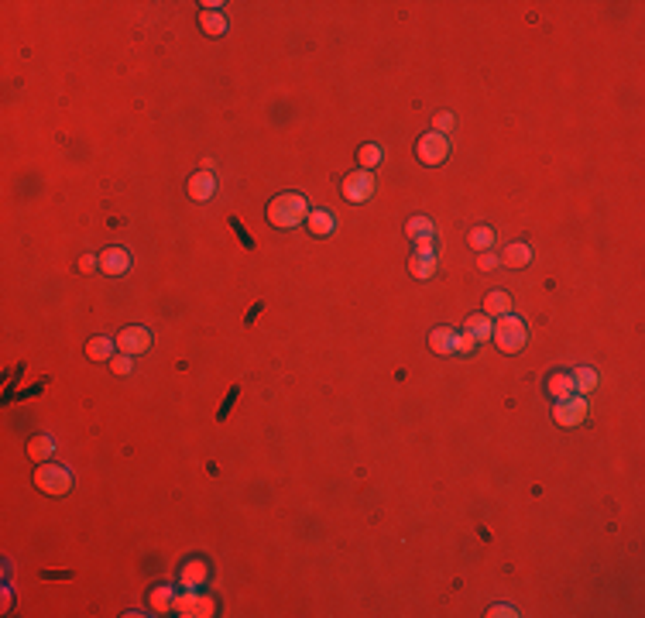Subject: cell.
<instances>
[{"label":"cell","mask_w":645,"mask_h":618,"mask_svg":"<svg viewBox=\"0 0 645 618\" xmlns=\"http://www.w3.org/2000/svg\"><path fill=\"white\" fill-rule=\"evenodd\" d=\"M306 217H309V203L302 193H282L268 203V224L278 231H292V227L306 224Z\"/></svg>","instance_id":"1"},{"label":"cell","mask_w":645,"mask_h":618,"mask_svg":"<svg viewBox=\"0 0 645 618\" xmlns=\"http://www.w3.org/2000/svg\"><path fill=\"white\" fill-rule=\"evenodd\" d=\"M494 344H498V351H505V354H518L525 344H529V330H525V323L518 320V316H498V323H494Z\"/></svg>","instance_id":"2"},{"label":"cell","mask_w":645,"mask_h":618,"mask_svg":"<svg viewBox=\"0 0 645 618\" xmlns=\"http://www.w3.org/2000/svg\"><path fill=\"white\" fill-rule=\"evenodd\" d=\"M35 488L45 491V495H66L73 488V474L66 467H59V464H42L35 471Z\"/></svg>","instance_id":"3"},{"label":"cell","mask_w":645,"mask_h":618,"mask_svg":"<svg viewBox=\"0 0 645 618\" xmlns=\"http://www.w3.org/2000/svg\"><path fill=\"white\" fill-rule=\"evenodd\" d=\"M553 419L563 426V430H573V426H584L587 419V395H567V399H556V409H553Z\"/></svg>","instance_id":"4"},{"label":"cell","mask_w":645,"mask_h":618,"mask_svg":"<svg viewBox=\"0 0 645 618\" xmlns=\"http://www.w3.org/2000/svg\"><path fill=\"white\" fill-rule=\"evenodd\" d=\"M374 172H367V169H357V172H350L343 186H340V193H343V200L347 203H367L371 196H374Z\"/></svg>","instance_id":"5"},{"label":"cell","mask_w":645,"mask_h":618,"mask_svg":"<svg viewBox=\"0 0 645 618\" xmlns=\"http://www.w3.org/2000/svg\"><path fill=\"white\" fill-rule=\"evenodd\" d=\"M172 612H176V615H185V618H209L216 612V601L207 598V594H199V591H182L179 598H176V605H172Z\"/></svg>","instance_id":"6"},{"label":"cell","mask_w":645,"mask_h":618,"mask_svg":"<svg viewBox=\"0 0 645 618\" xmlns=\"http://www.w3.org/2000/svg\"><path fill=\"white\" fill-rule=\"evenodd\" d=\"M415 154H419L422 165H443L446 154H450V141L443 134H436V131H426L419 138V145H415Z\"/></svg>","instance_id":"7"},{"label":"cell","mask_w":645,"mask_h":618,"mask_svg":"<svg viewBox=\"0 0 645 618\" xmlns=\"http://www.w3.org/2000/svg\"><path fill=\"white\" fill-rule=\"evenodd\" d=\"M148 347H152V330H145V327H124V330L117 334V351H121V354L137 358V354H145Z\"/></svg>","instance_id":"8"},{"label":"cell","mask_w":645,"mask_h":618,"mask_svg":"<svg viewBox=\"0 0 645 618\" xmlns=\"http://www.w3.org/2000/svg\"><path fill=\"white\" fill-rule=\"evenodd\" d=\"M207 581H209V564L207 560H189V564H182V570H179L182 591H199Z\"/></svg>","instance_id":"9"},{"label":"cell","mask_w":645,"mask_h":618,"mask_svg":"<svg viewBox=\"0 0 645 618\" xmlns=\"http://www.w3.org/2000/svg\"><path fill=\"white\" fill-rule=\"evenodd\" d=\"M185 189H189V200L207 203V200L216 196V176H213V172H196V176H189Z\"/></svg>","instance_id":"10"},{"label":"cell","mask_w":645,"mask_h":618,"mask_svg":"<svg viewBox=\"0 0 645 618\" xmlns=\"http://www.w3.org/2000/svg\"><path fill=\"white\" fill-rule=\"evenodd\" d=\"M128 268H130V251H124V248H106L100 255V272L104 275H124Z\"/></svg>","instance_id":"11"},{"label":"cell","mask_w":645,"mask_h":618,"mask_svg":"<svg viewBox=\"0 0 645 618\" xmlns=\"http://www.w3.org/2000/svg\"><path fill=\"white\" fill-rule=\"evenodd\" d=\"M409 272H412L415 279H433L439 272L436 251H415V255L409 258Z\"/></svg>","instance_id":"12"},{"label":"cell","mask_w":645,"mask_h":618,"mask_svg":"<svg viewBox=\"0 0 645 618\" xmlns=\"http://www.w3.org/2000/svg\"><path fill=\"white\" fill-rule=\"evenodd\" d=\"M306 227H309L312 237H330L336 231V220L330 210H309V217H306Z\"/></svg>","instance_id":"13"},{"label":"cell","mask_w":645,"mask_h":618,"mask_svg":"<svg viewBox=\"0 0 645 618\" xmlns=\"http://www.w3.org/2000/svg\"><path fill=\"white\" fill-rule=\"evenodd\" d=\"M113 351H117V340H110V337H90V344H86V358L97 364H110Z\"/></svg>","instance_id":"14"},{"label":"cell","mask_w":645,"mask_h":618,"mask_svg":"<svg viewBox=\"0 0 645 618\" xmlns=\"http://www.w3.org/2000/svg\"><path fill=\"white\" fill-rule=\"evenodd\" d=\"M570 378H573V392H577V395H591L594 388H597V382H601V378H597V371H594V368H584V364H580V368H573V371H570Z\"/></svg>","instance_id":"15"},{"label":"cell","mask_w":645,"mask_h":618,"mask_svg":"<svg viewBox=\"0 0 645 618\" xmlns=\"http://www.w3.org/2000/svg\"><path fill=\"white\" fill-rule=\"evenodd\" d=\"M464 330H467L470 337H474L477 344H481V340H488V337H491V330H494V323H491V316H484V313H474V316H467Z\"/></svg>","instance_id":"16"},{"label":"cell","mask_w":645,"mask_h":618,"mask_svg":"<svg viewBox=\"0 0 645 618\" xmlns=\"http://www.w3.org/2000/svg\"><path fill=\"white\" fill-rule=\"evenodd\" d=\"M199 28L207 31L209 38H223V35H227V18H223L220 11H203V14H199Z\"/></svg>","instance_id":"17"},{"label":"cell","mask_w":645,"mask_h":618,"mask_svg":"<svg viewBox=\"0 0 645 618\" xmlns=\"http://www.w3.org/2000/svg\"><path fill=\"white\" fill-rule=\"evenodd\" d=\"M512 313V296L508 292H488L484 296V316H508Z\"/></svg>","instance_id":"18"},{"label":"cell","mask_w":645,"mask_h":618,"mask_svg":"<svg viewBox=\"0 0 645 618\" xmlns=\"http://www.w3.org/2000/svg\"><path fill=\"white\" fill-rule=\"evenodd\" d=\"M529 261H532V248L529 244H508L505 258H501V265H508V268H525Z\"/></svg>","instance_id":"19"},{"label":"cell","mask_w":645,"mask_h":618,"mask_svg":"<svg viewBox=\"0 0 645 618\" xmlns=\"http://www.w3.org/2000/svg\"><path fill=\"white\" fill-rule=\"evenodd\" d=\"M453 334L457 330H450V327H436L429 334V351L433 354H453Z\"/></svg>","instance_id":"20"},{"label":"cell","mask_w":645,"mask_h":618,"mask_svg":"<svg viewBox=\"0 0 645 618\" xmlns=\"http://www.w3.org/2000/svg\"><path fill=\"white\" fill-rule=\"evenodd\" d=\"M546 392H549L553 399H567V395H573V378H570V371H556V375H549Z\"/></svg>","instance_id":"21"},{"label":"cell","mask_w":645,"mask_h":618,"mask_svg":"<svg viewBox=\"0 0 645 618\" xmlns=\"http://www.w3.org/2000/svg\"><path fill=\"white\" fill-rule=\"evenodd\" d=\"M52 454H55V440L52 437H31V443H27V457H31V461L45 464Z\"/></svg>","instance_id":"22"},{"label":"cell","mask_w":645,"mask_h":618,"mask_svg":"<svg viewBox=\"0 0 645 618\" xmlns=\"http://www.w3.org/2000/svg\"><path fill=\"white\" fill-rule=\"evenodd\" d=\"M467 241H470V248H474V251H491V248H494V231H491L488 224H481V227H474V231H470Z\"/></svg>","instance_id":"23"},{"label":"cell","mask_w":645,"mask_h":618,"mask_svg":"<svg viewBox=\"0 0 645 618\" xmlns=\"http://www.w3.org/2000/svg\"><path fill=\"white\" fill-rule=\"evenodd\" d=\"M381 158H385V152H381L378 145H361V148H357V162H361V169H367V172L378 169Z\"/></svg>","instance_id":"24"},{"label":"cell","mask_w":645,"mask_h":618,"mask_svg":"<svg viewBox=\"0 0 645 618\" xmlns=\"http://www.w3.org/2000/svg\"><path fill=\"white\" fill-rule=\"evenodd\" d=\"M426 234H436V227H433V220H429V217H412V220L405 224V237H409V241L426 237Z\"/></svg>","instance_id":"25"},{"label":"cell","mask_w":645,"mask_h":618,"mask_svg":"<svg viewBox=\"0 0 645 618\" xmlns=\"http://www.w3.org/2000/svg\"><path fill=\"white\" fill-rule=\"evenodd\" d=\"M148 605H152L155 612H172V605H176V594L168 591V588H158V591H152Z\"/></svg>","instance_id":"26"},{"label":"cell","mask_w":645,"mask_h":618,"mask_svg":"<svg viewBox=\"0 0 645 618\" xmlns=\"http://www.w3.org/2000/svg\"><path fill=\"white\" fill-rule=\"evenodd\" d=\"M474 347H477V340L467 334V330L464 334H453V354H464L467 358V354H474Z\"/></svg>","instance_id":"27"},{"label":"cell","mask_w":645,"mask_h":618,"mask_svg":"<svg viewBox=\"0 0 645 618\" xmlns=\"http://www.w3.org/2000/svg\"><path fill=\"white\" fill-rule=\"evenodd\" d=\"M453 124H457V121H453V114H450V110H443V114H436V117H433V131H436V134H443V138L453 131Z\"/></svg>","instance_id":"28"},{"label":"cell","mask_w":645,"mask_h":618,"mask_svg":"<svg viewBox=\"0 0 645 618\" xmlns=\"http://www.w3.org/2000/svg\"><path fill=\"white\" fill-rule=\"evenodd\" d=\"M110 368H113V375H130V371H134L130 354H113V358H110Z\"/></svg>","instance_id":"29"},{"label":"cell","mask_w":645,"mask_h":618,"mask_svg":"<svg viewBox=\"0 0 645 618\" xmlns=\"http://www.w3.org/2000/svg\"><path fill=\"white\" fill-rule=\"evenodd\" d=\"M498 265H501V258L491 255V251H481V258H477V268H481V272H494Z\"/></svg>","instance_id":"30"},{"label":"cell","mask_w":645,"mask_h":618,"mask_svg":"<svg viewBox=\"0 0 645 618\" xmlns=\"http://www.w3.org/2000/svg\"><path fill=\"white\" fill-rule=\"evenodd\" d=\"M415 251H436V234H426V237H415L412 241Z\"/></svg>","instance_id":"31"},{"label":"cell","mask_w":645,"mask_h":618,"mask_svg":"<svg viewBox=\"0 0 645 618\" xmlns=\"http://www.w3.org/2000/svg\"><path fill=\"white\" fill-rule=\"evenodd\" d=\"M488 615H491V618H512V615H518V612L512 608V605H494Z\"/></svg>","instance_id":"32"},{"label":"cell","mask_w":645,"mask_h":618,"mask_svg":"<svg viewBox=\"0 0 645 618\" xmlns=\"http://www.w3.org/2000/svg\"><path fill=\"white\" fill-rule=\"evenodd\" d=\"M79 268H82V272H93V268H100V258L82 255V261H79Z\"/></svg>","instance_id":"33"}]
</instances>
